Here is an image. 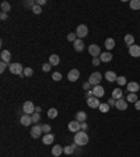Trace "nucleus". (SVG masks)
Masks as SVG:
<instances>
[{
  "label": "nucleus",
  "mask_w": 140,
  "mask_h": 157,
  "mask_svg": "<svg viewBox=\"0 0 140 157\" xmlns=\"http://www.w3.org/2000/svg\"><path fill=\"white\" fill-rule=\"evenodd\" d=\"M0 58H1V62H6V63H9L11 59V54L10 51H1V54H0Z\"/></svg>",
  "instance_id": "obj_20"
},
{
  "label": "nucleus",
  "mask_w": 140,
  "mask_h": 157,
  "mask_svg": "<svg viewBox=\"0 0 140 157\" xmlns=\"http://www.w3.org/2000/svg\"><path fill=\"white\" fill-rule=\"evenodd\" d=\"M105 79H107V81L112 83V81H116V80H118V76H116V73H115V72L108 70L107 73H105Z\"/></svg>",
  "instance_id": "obj_18"
},
{
  "label": "nucleus",
  "mask_w": 140,
  "mask_h": 157,
  "mask_svg": "<svg viewBox=\"0 0 140 157\" xmlns=\"http://www.w3.org/2000/svg\"><path fill=\"white\" fill-rule=\"evenodd\" d=\"M129 6L132 10H140V0H130L129 1Z\"/></svg>",
  "instance_id": "obj_28"
},
{
  "label": "nucleus",
  "mask_w": 140,
  "mask_h": 157,
  "mask_svg": "<svg viewBox=\"0 0 140 157\" xmlns=\"http://www.w3.org/2000/svg\"><path fill=\"white\" fill-rule=\"evenodd\" d=\"M92 94H94V97H97V98H101L105 94V90H104V87L102 86H95V87H92Z\"/></svg>",
  "instance_id": "obj_10"
},
{
  "label": "nucleus",
  "mask_w": 140,
  "mask_h": 157,
  "mask_svg": "<svg viewBox=\"0 0 140 157\" xmlns=\"http://www.w3.org/2000/svg\"><path fill=\"white\" fill-rule=\"evenodd\" d=\"M52 79H53V81H60L62 80V75H60L59 72H55L53 75H52Z\"/></svg>",
  "instance_id": "obj_38"
},
{
  "label": "nucleus",
  "mask_w": 140,
  "mask_h": 157,
  "mask_svg": "<svg viewBox=\"0 0 140 157\" xmlns=\"http://www.w3.org/2000/svg\"><path fill=\"white\" fill-rule=\"evenodd\" d=\"M31 11H32L34 14H41V13H42V7H41V6H38V4H35L32 9H31Z\"/></svg>",
  "instance_id": "obj_35"
},
{
  "label": "nucleus",
  "mask_w": 140,
  "mask_h": 157,
  "mask_svg": "<svg viewBox=\"0 0 140 157\" xmlns=\"http://www.w3.org/2000/svg\"><path fill=\"white\" fill-rule=\"evenodd\" d=\"M129 55L132 58H140V46L139 45H132V46H129Z\"/></svg>",
  "instance_id": "obj_11"
},
{
  "label": "nucleus",
  "mask_w": 140,
  "mask_h": 157,
  "mask_svg": "<svg viewBox=\"0 0 140 157\" xmlns=\"http://www.w3.org/2000/svg\"><path fill=\"white\" fill-rule=\"evenodd\" d=\"M137 100H139V98H137V96H136V93H129V94H128V97H126V101H128V103H133V104H135Z\"/></svg>",
  "instance_id": "obj_29"
},
{
  "label": "nucleus",
  "mask_w": 140,
  "mask_h": 157,
  "mask_svg": "<svg viewBox=\"0 0 140 157\" xmlns=\"http://www.w3.org/2000/svg\"><path fill=\"white\" fill-rule=\"evenodd\" d=\"M35 112H38V114H39V112H41V107H37V108H35Z\"/></svg>",
  "instance_id": "obj_50"
},
{
  "label": "nucleus",
  "mask_w": 140,
  "mask_h": 157,
  "mask_svg": "<svg viewBox=\"0 0 140 157\" xmlns=\"http://www.w3.org/2000/svg\"><path fill=\"white\" fill-rule=\"evenodd\" d=\"M42 132L43 133H51V125H42Z\"/></svg>",
  "instance_id": "obj_41"
},
{
  "label": "nucleus",
  "mask_w": 140,
  "mask_h": 157,
  "mask_svg": "<svg viewBox=\"0 0 140 157\" xmlns=\"http://www.w3.org/2000/svg\"><path fill=\"white\" fill-rule=\"evenodd\" d=\"M62 153H63V147L60 146V145H55V146L52 147V154H53V157H59Z\"/></svg>",
  "instance_id": "obj_21"
},
{
  "label": "nucleus",
  "mask_w": 140,
  "mask_h": 157,
  "mask_svg": "<svg viewBox=\"0 0 140 157\" xmlns=\"http://www.w3.org/2000/svg\"><path fill=\"white\" fill-rule=\"evenodd\" d=\"M109 108H111V107H109V105H108V103H102L101 104V105H100V112H102V114H107V112H109Z\"/></svg>",
  "instance_id": "obj_30"
},
{
  "label": "nucleus",
  "mask_w": 140,
  "mask_h": 157,
  "mask_svg": "<svg viewBox=\"0 0 140 157\" xmlns=\"http://www.w3.org/2000/svg\"><path fill=\"white\" fill-rule=\"evenodd\" d=\"M80 126H81V130H84V132H87V129H88V125H87L86 122H81V124H80Z\"/></svg>",
  "instance_id": "obj_44"
},
{
  "label": "nucleus",
  "mask_w": 140,
  "mask_h": 157,
  "mask_svg": "<svg viewBox=\"0 0 140 157\" xmlns=\"http://www.w3.org/2000/svg\"><path fill=\"white\" fill-rule=\"evenodd\" d=\"M45 3H46L45 0H37V4H38V6H43Z\"/></svg>",
  "instance_id": "obj_47"
},
{
  "label": "nucleus",
  "mask_w": 140,
  "mask_h": 157,
  "mask_svg": "<svg viewBox=\"0 0 140 157\" xmlns=\"http://www.w3.org/2000/svg\"><path fill=\"white\" fill-rule=\"evenodd\" d=\"M100 59H101V62H111L112 60V54L111 52H102Z\"/></svg>",
  "instance_id": "obj_25"
},
{
  "label": "nucleus",
  "mask_w": 140,
  "mask_h": 157,
  "mask_svg": "<svg viewBox=\"0 0 140 157\" xmlns=\"http://www.w3.org/2000/svg\"><path fill=\"white\" fill-rule=\"evenodd\" d=\"M105 48L108 49V52H109L111 49L115 48V39H113V38H108V39H105Z\"/></svg>",
  "instance_id": "obj_26"
},
{
  "label": "nucleus",
  "mask_w": 140,
  "mask_h": 157,
  "mask_svg": "<svg viewBox=\"0 0 140 157\" xmlns=\"http://www.w3.org/2000/svg\"><path fill=\"white\" fill-rule=\"evenodd\" d=\"M76 34H77V38L79 39L86 38L87 35H88V27H87L86 24H80L77 27V30H76Z\"/></svg>",
  "instance_id": "obj_3"
},
{
  "label": "nucleus",
  "mask_w": 140,
  "mask_h": 157,
  "mask_svg": "<svg viewBox=\"0 0 140 157\" xmlns=\"http://www.w3.org/2000/svg\"><path fill=\"white\" fill-rule=\"evenodd\" d=\"M76 121L77 122H86L87 121V112L84 111H79V112H76Z\"/></svg>",
  "instance_id": "obj_19"
},
{
  "label": "nucleus",
  "mask_w": 140,
  "mask_h": 157,
  "mask_svg": "<svg viewBox=\"0 0 140 157\" xmlns=\"http://www.w3.org/2000/svg\"><path fill=\"white\" fill-rule=\"evenodd\" d=\"M100 63H101V59H100V58H92V65L94 66H98Z\"/></svg>",
  "instance_id": "obj_43"
},
{
  "label": "nucleus",
  "mask_w": 140,
  "mask_h": 157,
  "mask_svg": "<svg viewBox=\"0 0 140 157\" xmlns=\"http://www.w3.org/2000/svg\"><path fill=\"white\" fill-rule=\"evenodd\" d=\"M59 62H60V59H59V56H58L56 54H53V55H51V56H49V63H51L52 66H58V65H59Z\"/></svg>",
  "instance_id": "obj_24"
},
{
  "label": "nucleus",
  "mask_w": 140,
  "mask_h": 157,
  "mask_svg": "<svg viewBox=\"0 0 140 157\" xmlns=\"http://www.w3.org/2000/svg\"><path fill=\"white\" fill-rule=\"evenodd\" d=\"M74 143L77 146H86L87 143H88V135H87V132H84V130L77 132L74 135Z\"/></svg>",
  "instance_id": "obj_1"
},
{
  "label": "nucleus",
  "mask_w": 140,
  "mask_h": 157,
  "mask_svg": "<svg viewBox=\"0 0 140 157\" xmlns=\"http://www.w3.org/2000/svg\"><path fill=\"white\" fill-rule=\"evenodd\" d=\"M87 105H88L90 108H100L101 103L98 101L97 97H90V98H87Z\"/></svg>",
  "instance_id": "obj_8"
},
{
  "label": "nucleus",
  "mask_w": 140,
  "mask_h": 157,
  "mask_svg": "<svg viewBox=\"0 0 140 157\" xmlns=\"http://www.w3.org/2000/svg\"><path fill=\"white\" fill-rule=\"evenodd\" d=\"M83 88H84V90H88V91H90V88H91V84H90L88 81H86V83L83 84Z\"/></svg>",
  "instance_id": "obj_45"
},
{
  "label": "nucleus",
  "mask_w": 140,
  "mask_h": 157,
  "mask_svg": "<svg viewBox=\"0 0 140 157\" xmlns=\"http://www.w3.org/2000/svg\"><path fill=\"white\" fill-rule=\"evenodd\" d=\"M20 122H21L22 126H28V125H31V124H32L31 115H27V114L21 115V118H20Z\"/></svg>",
  "instance_id": "obj_17"
},
{
  "label": "nucleus",
  "mask_w": 140,
  "mask_h": 157,
  "mask_svg": "<svg viewBox=\"0 0 140 157\" xmlns=\"http://www.w3.org/2000/svg\"><path fill=\"white\" fill-rule=\"evenodd\" d=\"M56 116H58V109L56 108H49L48 109V118L53 119V118H56Z\"/></svg>",
  "instance_id": "obj_32"
},
{
  "label": "nucleus",
  "mask_w": 140,
  "mask_h": 157,
  "mask_svg": "<svg viewBox=\"0 0 140 157\" xmlns=\"http://www.w3.org/2000/svg\"><path fill=\"white\" fill-rule=\"evenodd\" d=\"M11 10V6L9 1H3L1 3V13H9Z\"/></svg>",
  "instance_id": "obj_31"
},
{
  "label": "nucleus",
  "mask_w": 140,
  "mask_h": 157,
  "mask_svg": "<svg viewBox=\"0 0 140 157\" xmlns=\"http://www.w3.org/2000/svg\"><path fill=\"white\" fill-rule=\"evenodd\" d=\"M35 108H37V107L34 105L32 101H25L24 105H22V112L27 115H32L34 112H35Z\"/></svg>",
  "instance_id": "obj_4"
},
{
  "label": "nucleus",
  "mask_w": 140,
  "mask_h": 157,
  "mask_svg": "<svg viewBox=\"0 0 140 157\" xmlns=\"http://www.w3.org/2000/svg\"><path fill=\"white\" fill-rule=\"evenodd\" d=\"M88 54L91 55L92 58H100L102 52H101V48L98 46L97 43H91V45L88 46Z\"/></svg>",
  "instance_id": "obj_6"
},
{
  "label": "nucleus",
  "mask_w": 140,
  "mask_h": 157,
  "mask_svg": "<svg viewBox=\"0 0 140 157\" xmlns=\"http://www.w3.org/2000/svg\"><path fill=\"white\" fill-rule=\"evenodd\" d=\"M115 108L119 109V111H125V109L128 108V101H126V100H123V98L116 100V105H115Z\"/></svg>",
  "instance_id": "obj_14"
},
{
  "label": "nucleus",
  "mask_w": 140,
  "mask_h": 157,
  "mask_svg": "<svg viewBox=\"0 0 140 157\" xmlns=\"http://www.w3.org/2000/svg\"><path fill=\"white\" fill-rule=\"evenodd\" d=\"M0 18H1V20H6V18H7V13H1V14H0Z\"/></svg>",
  "instance_id": "obj_48"
},
{
  "label": "nucleus",
  "mask_w": 140,
  "mask_h": 157,
  "mask_svg": "<svg viewBox=\"0 0 140 157\" xmlns=\"http://www.w3.org/2000/svg\"><path fill=\"white\" fill-rule=\"evenodd\" d=\"M42 126L41 125H34L32 128H31V136H32L34 139H38V137H41L42 135Z\"/></svg>",
  "instance_id": "obj_7"
},
{
  "label": "nucleus",
  "mask_w": 140,
  "mask_h": 157,
  "mask_svg": "<svg viewBox=\"0 0 140 157\" xmlns=\"http://www.w3.org/2000/svg\"><path fill=\"white\" fill-rule=\"evenodd\" d=\"M69 130L70 132H73V133H77V132H80L81 130V126H80V122H77V121H71L69 122Z\"/></svg>",
  "instance_id": "obj_9"
},
{
  "label": "nucleus",
  "mask_w": 140,
  "mask_h": 157,
  "mask_svg": "<svg viewBox=\"0 0 140 157\" xmlns=\"http://www.w3.org/2000/svg\"><path fill=\"white\" fill-rule=\"evenodd\" d=\"M116 83H118L119 86H126L128 84V80H126V77L125 76H118V80H116Z\"/></svg>",
  "instance_id": "obj_34"
},
{
  "label": "nucleus",
  "mask_w": 140,
  "mask_h": 157,
  "mask_svg": "<svg viewBox=\"0 0 140 157\" xmlns=\"http://www.w3.org/2000/svg\"><path fill=\"white\" fill-rule=\"evenodd\" d=\"M24 4L27 6V7H31V9H32V7H34V6H35V4H37V3H34L32 0H31V1H25Z\"/></svg>",
  "instance_id": "obj_46"
},
{
  "label": "nucleus",
  "mask_w": 140,
  "mask_h": 157,
  "mask_svg": "<svg viewBox=\"0 0 140 157\" xmlns=\"http://www.w3.org/2000/svg\"><path fill=\"white\" fill-rule=\"evenodd\" d=\"M7 67H9V63H6V62H0V72H1V73H3Z\"/></svg>",
  "instance_id": "obj_39"
},
{
  "label": "nucleus",
  "mask_w": 140,
  "mask_h": 157,
  "mask_svg": "<svg viewBox=\"0 0 140 157\" xmlns=\"http://www.w3.org/2000/svg\"><path fill=\"white\" fill-rule=\"evenodd\" d=\"M76 39H77V34L76 33H70L67 35V41H70V42H74Z\"/></svg>",
  "instance_id": "obj_37"
},
{
  "label": "nucleus",
  "mask_w": 140,
  "mask_h": 157,
  "mask_svg": "<svg viewBox=\"0 0 140 157\" xmlns=\"http://www.w3.org/2000/svg\"><path fill=\"white\" fill-rule=\"evenodd\" d=\"M108 105H109V107H115V105H116V100L111 97L109 100H108Z\"/></svg>",
  "instance_id": "obj_42"
},
{
  "label": "nucleus",
  "mask_w": 140,
  "mask_h": 157,
  "mask_svg": "<svg viewBox=\"0 0 140 157\" xmlns=\"http://www.w3.org/2000/svg\"><path fill=\"white\" fill-rule=\"evenodd\" d=\"M135 108L136 109H140V101H139V100H137V101L135 103Z\"/></svg>",
  "instance_id": "obj_49"
},
{
  "label": "nucleus",
  "mask_w": 140,
  "mask_h": 157,
  "mask_svg": "<svg viewBox=\"0 0 140 157\" xmlns=\"http://www.w3.org/2000/svg\"><path fill=\"white\" fill-rule=\"evenodd\" d=\"M67 79H69L70 81H77L80 79V72L77 70V69H71V70L69 72V75H67Z\"/></svg>",
  "instance_id": "obj_12"
},
{
  "label": "nucleus",
  "mask_w": 140,
  "mask_h": 157,
  "mask_svg": "<svg viewBox=\"0 0 140 157\" xmlns=\"http://www.w3.org/2000/svg\"><path fill=\"white\" fill-rule=\"evenodd\" d=\"M126 88H128L129 93H137L140 90V86H139V83H136V81H130V83L126 84Z\"/></svg>",
  "instance_id": "obj_13"
},
{
  "label": "nucleus",
  "mask_w": 140,
  "mask_h": 157,
  "mask_svg": "<svg viewBox=\"0 0 140 157\" xmlns=\"http://www.w3.org/2000/svg\"><path fill=\"white\" fill-rule=\"evenodd\" d=\"M76 143H73V145H70V146H66L65 149H63V153L65 154H73L74 153V150H76Z\"/></svg>",
  "instance_id": "obj_27"
},
{
  "label": "nucleus",
  "mask_w": 140,
  "mask_h": 157,
  "mask_svg": "<svg viewBox=\"0 0 140 157\" xmlns=\"http://www.w3.org/2000/svg\"><path fill=\"white\" fill-rule=\"evenodd\" d=\"M51 67H52V65H51L49 62H48V63H43V65H42V70L43 72H49V70H51Z\"/></svg>",
  "instance_id": "obj_40"
},
{
  "label": "nucleus",
  "mask_w": 140,
  "mask_h": 157,
  "mask_svg": "<svg viewBox=\"0 0 140 157\" xmlns=\"http://www.w3.org/2000/svg\"><path fill=\"white\" fill-rule=\"evenodd\" d=\"M101 80H102V75H101L100 72H94V73H91L90 77H88V83H90L92 87L100 86Z\"/></svg>",
  "instance_id": "obj_2"
},
{
  "label": "nucleus",
  "mask_w": 140,
  "mask_h": 157,
  "mask_svg": "<svg viewBox=\"0 0 140 157\" xmlns=\"http://www.w3.org/2000/svg\"><path fill=\"white\" fill-rule=\"evenodd\" d=\"M32 75H34L32 67H24V73H22V76H25V77H31Z\"/></svg>",
  "instance_id": "obj_33"
},
{
  "label": "nucleus",
  "mask_w": 140,
  "mask_h": 157,
  "mask_svg": "<svg viewBox=\"0 0 140 157\" xmlns=\"http://www.w3.org/2000/svg\"><path fill=\"white\" fill-rule=\"evenodd\" d=\"M122 97H123V93H122V90H121V87H119V88H113L112 90V98H115V100H121Z\"/></svg>",
  "instance_id": "obj_22"
},
{
  "label": "nucleus",
  "mask_w": 140,
  "mask_h": 157,
  "mask_svg": "<svg viewBox=\"0 0 140 157\" xmlns=\"http://www.w3.org/2000/svg\"><path fill=\"white\" fill-rule=\"evenodd\" d=\"M53 140H55V135H52V133H46V135L42 136L43 145H53Z\"/></svg>",
  "instance_id": "obj_15"
},
{
  "label": "nucleus",
  "mask_w": 140,
  "mask_h": 157,
  "mask_svg": "<svg viewBox=\"0 0 140 157\" xmlns=\"http://www.w3.org/2000/svg\"><path fill=\"white\" fill-rule=\"evenodd\" d=\"M9 70L13 75H20L21 76L22 73H24V67L21 66V63H10L9 65Z\"/></svg>",
  "instance_id": "obj_5"
},
{
  "label": "nucleus",
  "mask_w": 140,
  "mask_h": 157,
  "mask_svg": "<svg viewBox=\"0 0 140 157\" xmlns=\"http://www.w3.org/2000/svg\"><path fill=\"white\" fill-rule=\"evenodd\" d=\"M31 119H32V124H38V122L41 121V116H39L38 112H34V114L31 115Z\"/></svg>",
  "instance_id": "obj_36"
},
{
  "label": "nucleus",
  "mask_w": 140,
  "mask_h": 157,
  "mask_svg": "<svg viewBox=\"0 0 140 157\" xmlns=\"http://www.w3.org/2000/svg\"><path fill=\"white\" fill-rule=\"evenodd\" d=\"M73 48H74L76 52H81L83 49H84V42H83V39H76L74 42H73Z\"/></svg>",
  "instance_id": "obj_16"
},
{
  "label": "nucleus",
  "mask_w": 140,
  "mask_h": 157,
  "mask_svg": "<svg viewBox=\"0 0 140 157\" xmlns=\"http://www.w3.org/2000/svg\"><path fill=\"white\" fill-rule=\"evenodd\" d=\"M125 43H126L128 46L135 45V37H133L132 34H126V35H125Z\"/></svg>",
  "instance_id": "obj_23"
}]
</instances>
